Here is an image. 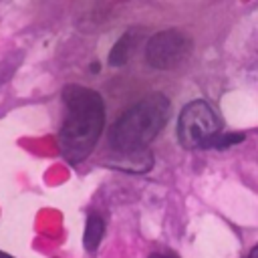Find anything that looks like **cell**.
I'll list each match as a JSON object with an SVG mask.
<instances>
[{
  "mask_svg": "<svg viewBox=\"0 0 258 258\" xmlns=\"http://www.w3.org/2000/svg\"><path fill=\"white\" fill-rule=\"evenodd\" d=\"M67 117L58 133L60 153L69 163H81L97 145L105 127L103 97L81 85H67L62 89Z\"/></svg>",
  "mask_w": 258,
  "mask_h": 258,
  "instance_id": "cell-1",
  "label": "cell"
},
{
  "mask_svg": "<svg viewBox=\"0 0 258 258\" xmlns=\"http://www.w3.org/2000/svg\"><path fill=\"white\" fill-rule=\"evenodd\" d=\"M169 101L161 93L147 95L129 107L109 129V143L119 153L143 151L163 129L169 117Z\"/></svg>",
  "mask_w": 258,
  "mask_h": 258,
  "instance_id": "cell-2",
  "label": "cell"
},
{
  "mask_svg": "<svg viewBox=\"0 0 258 258\" xmlns=\"http://www.w3.org/2000/svg\"><path fill=\"white\" fill-rule=\"evenodd\" d=\"M216 111L206 101L187 103L177 119V139L185 149H206L222 133Z\"/></svg>",
  "mask_w": 258,
  "mask_h": 258,
  "instance_id": "cell-3",
  "label": "cell"
},
{
  "mask_svg": "<svg viewBox=\"0 0 258 258\" xmlns=\"http://www.w3.org/2000/svg\"><path fill=\"white\" fill-rule=\"evenodd\" d=\"M191 52V40L179 30H161L149 38L145 46V58L153 69L167 71L181 64Z\"/></svg>",
  "mask_w": 258,
  "mask_h": 258,
  "instance_id": "cell-4",
  "label": "cell"
},
{
  "mask_svg": "<svg viewBox=\"0 0 258 258\" xmlns=\"http://www.w3.org/2000/svg\"><path fill=\"white\" fill-rule=\"evenodd\" d=\"M133 46H135V32L129 30V32H125V34L113 44V48H111V52H109V64H111V67H121V64H125V62L129 60V56H131Z\"/></svg>",
  "mask_w": 258,
  "mask_h": 258,
  "instance_id": "cell-5",
  "label": "cell"
},
{
  "mask_svg": "<svg viewBox=\"0 0 258 258\" xmlns=\"http://www.w3.org/2000/svg\"><path fill=\"white\" fill-rule=\"evenodd\" d=\"M103 234H105V220L99 214H91L87 218V224H85V236H83L85 248L89 252H95L97 246L101 244Z\"/></svg>",
  "mask_w": 258,
  "mask_h": 258,
  "instance_id": "cell-6",
  "label": "cell"
},
{
  "mask_svg": "<svg viewBox=\"0 0 258 258\" xmlns=\"http://www.w3.org/2000/svg\"><path fill=\"white\" fill-rule=\"evenodd\" d=\"M244 141V135L242 133H218L212 141L210 147H216V149H224V147H232L236 143Z\"/></svg>",
  "mask_w": 258,
  "mask_h": 258,
  "instance_id": "cell-7",
  "label": "cell"
},
{
  "mask_svg": "<svg viewBox=\"0 0 258 258\" xmlns=\"http://www.w3.org/2000/svg\"><path fill=\"white\" fill-rule=\"evenodd\" d=\"M149 258H177V256L171 252H153V254H149Z\"/></svg>",
  "mask_w": 258,
  "mask_h": 258,
  "instance_id": "cell-8",
  "label": "cell"
},
{
  "mask_svg": "<svg viewBox=\"0 0 258 258\" xmlns=\"http://www.w3.org/2000/svg\"><path fill=\"white\" fill-rule=\"evenodd\" d=\"M246 258H258V244H256V246L246 254Z\"/></svg>",
  "mask_w": 258,
  "mask_h": 258,
  "instance_id": "cell-9",
  "label": "cell"
},
{
  "mask_svg": "<svg viewBox=\"0 0 258 258\" xmlns=\"http://www.w3.org/2000/svg\"><path fill=\"white\" fill-rule=\"evenodd\" d=\"M0 258H12V256H10V254H6V252H2V250H0Z\"/></svg>",
  "mask_w": 258,
  "mask_h": 258,
  "instance_id": "cell-10",
  "label": "cell"
}]
</instances>
